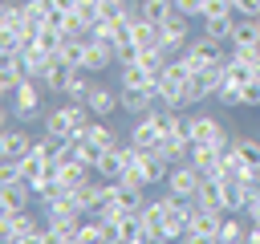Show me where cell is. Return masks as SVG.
Returning a JSON list of instances; mask_svg holds the SVG:
<instances>
[{
	"instance_id": "13",
	"label": "cell",
	"mask_w": 260,
	"mask_h": 244,
	"mask_svg": "<svg viewBox=\"0 0 260 244\" xmlns=\"http://www.w3.org/2000/svg\"><path fill=\"white\" fill-rule=\"evenodd\" d=\"M32 187L20 179V183H0V211H20V207H32Z\"/></svg>"
},
{
	"instance_id": "20",
	"label": "cell",
	"mask_w": 260,
	"mask_h": 244,
	"mask_svg": "<svg viewBox=\"0 0 260 244\" xmlns=\"http://www.w3.org/2000/svg\"><path fill=\"white\" fill-rule=\"evenodd\" d=\"M244 106H248V110L260 106V69H252V77H248V85H244Z\"/></svg>"
},
{
	"instance_id": "19",
	"label": "cell",
	"mask_w": 260,
	"mask_h": 244,
	"mask_svg": "<svg viewBox=\"0 0 260 244\" xmlns=\"http://www.w3.org/2000/svg\"><path fill=\"white\" fill-rule=\"evenodd\" d=\"M175 0H138V16L150 20V24H162L167 16H175Z\"/></svg>"
},
{
	"instance_id": "15",
	"label": "cell",
	"mask_w": 260,
	"mask_h": 244,
	"mask_svg": "<svg viewBox=\"0 0 260 244\" xmlns=\"http://www.w3.org/2000/svg\"><path fill=\"white\" fill-rule=\"evenodd\" d=\"M219 244H236V240H248V216L244 211H228L219 220Z\"/></svg>"
},
{
	"instance_id": "5",
	"label": "cell",
	"mask_w": 260,
	"mask_h": 244,
	"mask_svg": "<svg viewBox=\"0 0 260 244\" xmlns=\"http://www.w3.org/2000/svg\"><path fill=\"white\" fill-rule=\"evenodd\" d=\"M183 126H187L191 146H195V142H211V146H219V150L232 146V130H228L215 114H203L199 106H195V110H183Z\"/></svg>"
},
{
	"instance_id": "6",
	"label": "cell",
	"mask_w": 260,
	"mask_h": 244,
	"mask_svg": "<svg viewBox=\"0 0 260 244\" xmlns=\"http://www.w3.org/2000/svg\"><path fill=\"white\" fill-rule=\"evenodd\" d=\"M223 216H228V211H219V207L191 203V220H187L183 240H187V244H215V236H219V220H223Z\"/></svg>"
},
{
	"instance_id": "3",
	"label": "cell",
	"mask_w": 260,
	"mask_h": 244,
	"mask_svg": "<svg viewBox=\"0 0 260 244\" xmlns=\"http://www.w3.org/2000/svg\"><path fill=\"white\" fill-rule=\"evenodd\" d=\"M0 236H4V244H49V236H45V216H37L32 207L0 211Z\"/></svg>"
},
{
	"instance_id": "9",
	"label": "cell",
	"mask_w": 260,
	"mask_h": 244,
	"mask_svg": "<svg viewBox=\"0 0 260 244\" xmlns=\"http://www.w3.org/2000/svg\"><path fill=\"white\" fill-rule=\"evenodd\" d=\"M191 16H183V12H175V16H167L162 24H158V45L171 53V57H179L187 45H191Z\"/></svg>"
},
{
	"instance_id": "7",
	"label": "cell",
	"mask_w": 260,
	"mask_h": 244,
	"mask_svg": "<svg viewBox=\"0 0 260 244\" xmlns=\"http://www.w3.org/2000/svg\"><path fill=\"white\" fill-rule=\"evenodd\" d=\"M171 195H179V199H199V191H203V171L191 163V159H183V163H171V175H167V183H162Z\"/></svg>"
},
{
	"instance_id": "24",
	"label": "cell",
	"mask_w": 260,
	"mask_h": 244,
	"mask_svg": "<svg viewBox=\"0 0 260 244\" xmlns=\"http://www.w3.org/2000/svg\"><path fill=\"white\" fill-rule=\"evenodd\" d=\"M4 4H12V0H4Z\"/></svg>"
},
{
	"instance_id": "21",
	"label": "cell",
	"mask_w": 260,
	"mask_h": 244,
	"mask_svg": "<svg viewBox=\"0 0 260 244\" xmlns=\"http://www.w3.org/2000/svg\"><path fill=\"white\" fill-rule=\"evenodd\" d=\"M203 4H207V0H175V8H179L183 16H191V20L203 16Z\"/></svg>"
},
{
	"instance_id": "8",
	"label": "cell",
	"mask_w": 260,
	"mask_h": 244,
	"mask_svg": "<svg viewBox=\"0 0 260 244\" xmlns=\"http://www.w3.org/2000/svg\"><path fill=\"white\" fill-rule=\"evenodd\" d=\"M85 106H89V114H93V118H110V114H118V110H122V89H118V85H110V81H102V73H93L89 94H85Z\"/></svg>"
},
{
	"instance_id": "18",
	"label": "cell",
	"mask_w": 260,
	"mask_h": 244,
	"mask_svg": "<svg viewBox=\"0 0 260 244\" xmlns=\"http://www.w3.org/2000/svg\"><path fill=\"white\" fill-rule=\"evenodd\" d=\"M102 240H110V224L102 216H85L77 224V244H102Z\"/></svg>"
},
{
	"instance_id": "25",
	"label": "cell",
	"mask_w": 260,
	"mask_h": 244,
	"mask_svg": "<svg viewBox=\"0 0 260 244\" xmlns=\"http://www.w3.org/2000/svg\"><path fill=\"white\" fill-rule=\"evenodd\" d=\"M256 24H260V16H256Z\"/></svg>"
},
{
	"instance_id": "16",
	"label": "cell",
	"mask_w": 260,
	"mask_h": 244,
	"mask_svg": "<svg viewBox=\"0 0 260 244\" xmlns=\"http://www.w3.org/2000/svg\"><path fill=\"white\" fill-rule=\"evenodd\" d=\"M232 150L240 155L244 167L260 171V138H256V134H232Z\"/></svg>"
},
{
	"instance_id": "11",
	"label": "cell",
	"mask_w": 260,
	"mask_h": 244,
	"mask_svg": "<svg viewBox=\"0 0 260 244\" xmlns=\"http://www.w3.org/2000/svg\"><path fill=\"white\" fill-rule=\"evenodd\" d=\"M32 150V134L24 130V122H12V126H4V134H0V159H24Z\"/></svg>"
},
{
	"instance_id": "22",
	"label": "cell",
	"mask_w": 260,
	"mask_h": 244,
	"mask_svg": "<svg viewBox=\"0 0 260 244\" xmlns=\"http://www.w3.org/2000/svg\"><path fill=\"white\" fill-rule=\"evenodd\" d=\"M236 16H260V0H232Z\"/></svg>"
},
{
	"instance_id": "23",
	"label": "cell",
	"mask_w": 260,
	"mask_h": 244,
	"mask_svg": "<svg viewBox=\"0 0 260 244\" xmlns=\"http://www.w3.org/2000/svg\"><path fill=\"white\" fill-rule=\"evenodd\" d=\"M252 134H256V138H260V126H256V130H252Z\"/></svg>"
},
{
	"instance_id": "10",
	"label": "cell",
	"mask_w": 260,
	"mask_h": 244,
	"mask_svg": "<svg viewBox=\"0 0 260 244\" xmlns=\"http://www.w3.org/2000/svg\"><path fill=\"white\" fill-rule=\"evenodd\" d=\"M118 89H122V110L130 118H138V114L158 106V89L154 85H118Z\"/></svg>"
},
{
	"instance_id": "1",
	"label": "cell",
	"mask_w": 260,
	"mask_h": 244,
	"mask_svg": "<svg viewBox=\"0 0 260 244\" xmlns=\"http://www.w3.org/2000/svg\"><path fill=\"white\" fill-rule=\"evenodd\" d=\"M138 220H142V244H150V240H183L187 220H191V199H179V195L162 191V195L142 203Z\"/></svg>"
},
{
	"instance_id": "17",
	"label": "cell",
	"mask_w": 260,
	"mask_h": 244,
	"mask_svg": "<svg viewBox=\"0 0 260 244\" xmlns=\"http://www.w3.org/2000/svg\"><path fill=\"white\" fill-rule=\"evenodd\" d=\"M93 175H98V179H118V175H122V142L110 146V150H102V155L93 159Z\"/></svg>"
},
{
	"instance_id": "4",
	"label": "cell",
	"mask_w": 260,
	"mask_h": 244,
	"mask_svg": "<svg viewBox=\"0 0 260 244\" xmlns=\"http://www.w3.org/2000/svg\"><path fill=\"white\" fill-rule=\"evenodd\" d=\"M89 106L85 102H69V98H61V106H53V110H45V134H53V138H77L85 126H89Z\"/></svg>"
},
{
	"instance_id": "14",
	"label": "cell",
	"mask_w": 260,
	"mask_h": 244,
	"mask_svg": "<svg viewBox=\"0 0 260 244\" xmlns=\"http://www.w3.org/2000/svg\"><path fill=\"white\" fill-rule=\"evenodd\" d=\"M73 73H77V65H69V61H61V57H53V65L41 73V81H45V89H49V94H57V98H61V94H65V85L73 81Z\"/></svg>"
},
{
	"instance_id": "2",
	"label": "cell",
	"mask_w": 260,
	"mask_h": 244,
	"mask_svg": "<svg viewBox=\"0 0 260 244\" xmlns=\"http://www.w3.org/2000/svg\"><path fill=\"white\" fill-rule=\"evenodd\" d=\"M45 81L41 77H24L12 94H4V118L8 122H32L45 114Z\"/></svg>"
},
{
	"instance_id": "12",
	"label": "cell",
	"mask_w": 260,
	"mask_h": 244,
	"mask_svg": "<svg viewBox=\"0 0 260 244\" xmlns=\"http://www.w3.org/2000/svg\"><path fill=\"white\" fill-rule=\"evenodd\" d=\"M248 49H260V24H256V16H236L228 53H248Z\"/></svg>"
}]
</instances>
